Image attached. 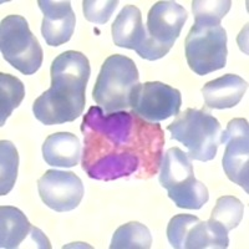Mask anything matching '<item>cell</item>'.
<instances>
[{"instance_id":"obj_7","label":"cell","mask_w":249,"mask_h":249,"mask_svg":"<svg viewBox=\"0 0 249 249\" xmlns=\"http://www.w3.org/2000/svg\"><path fill=\"white\" fill-rule=\"evenodd\" d=\"M186 59L191 70L204 76L227 64V33L221 24L195 23L184 41Z\"/></svg>"},{"instance_id":"obj_15","label":"cell","mask_w":249,"mask_h":249,"mask_svg":"<svg viewBox=\"0 0 249 249\" xmlns=\"http://www.w3.org/2000/svg\"><path fill=\"white\" fill-rule=\"evenodd\" d=\"M81 156L79 137L71 132H56L46 137L43 143V157L49 166L74 167Z\"/></svg>"},{"instance_id":"obj_1","label":"cell","mask_w":249,"mask_h":249,"mask_svg":"<svg viewBox=\"0 0 249 249\" xmlns=\"http://www.w3.org/2000/svg\"><path fill=\"white\" fill-rule=\"evenodd\" d=\"M82 170L90 178L113 181L137 173L150 178L162 162L163 131L127 111L106 113L92 106L82 120Z\"/></svg>"},{"instance_id":"obj_12","label":"cell","mask_w":249,"mask_h":249,"mask_svg":"<svg viewBox=\"0 0 249 249\" xmlns=\"http://www.w3.org/2000/svg\"><path fill=\"white\" fill-rule=\"evenodd\" d=\"M37 5L44 14L41 34L46 44L60 46L68 43L75 30L76 17L70 1L39 0Z\"/></svg>"},{"instance_id":"obj_9","label":"cell","mask_w":249,"mask_h":249,"mask_svg":"<svg viewBox=\"0 0 249 249\" xmlns=\"http://www.w3.org/2000/svg\"><path fill=\"white\" fill-rule=\"evenodd\" d=\"M181 106V92L160 81L140 84L131 99V112L152 124L177 116Z\"/></svg>"},{"instance_id":"obj_22","label":"cell","mask_w":249,"mask_h":249,"mask_svg":"<svg viewBox=\"0 0 249 249\" xmlns=\"http://www.w3.org/2000/svg\"><path fill=\"white\" fill-rule=\"evenodd\" d=\"M232 1L230 0H193L192 12L195 23L221 24L228 14Z\"/></svg>"},{"instance_id":"obj_24","label":"cell","mask_w":249,"mask_h":249,"mask_svg":"<svg viewBox=\"0 0 249 249\" xmlns=\"http://www.w3.org/2000/svg\"><path fill=\"white\" fill-rule=\"evenodd\" d=\"M197 221H199V218L191 214H177L171 218L167 226V239L172 248L183 249L184 238Z\"/></svg>"},{"instance_id":"obj_23","label":"cell","mask_w":249,"mask_h":249,"mask_svg":"<svg viewBox=\"0 0 249 249\" xmlns=\"http://www.w3.org/2000/svg\"><path fill=\"white\" fill-rule=\"evenodd\" d=\"M117 5V0H84L82 12L85 19L91 23L105 24L113 14Z\"/></svg>"},{"instance_id":"obj_6","label":"cell","mask_w":249,"mask_h":249,"mask_svg":"<svg viewBox=\"0 0 249 249\" xmlns=\"http://www.w3.org/2000/svg\"><path fill=\"white\" fill-rule=\"evenodd\" d=\"M0 50L4 59L24 75L35 74L43 65V49L25 18L20 15H8L1 20Z\"/></svg>"},{"instance_id":"obj_18","label":"cell","mask_w":249,"mask_h":249,"mask_svg":"<svg viewBox=\"0 0 249 249\" xmlns=\"http://www.w3.org/2000/svg\"><path fill=\"white\" fill-rule=\"evenodd\" d=\"M152 235L150 230L140 222H128L119 227L112 235L111 249H150Z\"/></svg>"},{"instance_id":"obj_17","label":"cell","mask_w":249,"mask_h":249,"mask_svg":"<svg viewBox=\"0 0 249 249\" xmlns=\"http://www.w3.org/2000/svg\"><path fill=\"white\" fill-rule=\"evenodd\" d=\"M230 244L228 232L211 222L197 221L184 238L183 249H226Z\"/></svg>"},{"instance_id":"obj_2","label":"cell","mask_w":249,"mask_h":249,"mask_svg":"<svg viewBox=\"0 0 249 249\" xmlns=\"http://www.w3.org/2000/svg\"><path fill=\"white\" fill-rule=\"evenodd\" d=\"M50 75V89L33 104L34 116L46 126L75 121L85 108L91 75L89 59L79 51H65L54 59Z\"/></svg>"},{"instance_id":"obj_13","label":"cell","mask_w":249,"mask_h":249,"mask_svg":"<svg viewBox=\"0 0 249 249\" xmlns=\"http://www.w3.org/2000/svg\"><path fill=\"white\" fill-rule=\"evenodd\" d=\"M111 33L115 45L135 50L140 55L147 39L140 9L135 5L124 6L113 21Z\"/></svg>"},{"instance_id":"obj_11","label":"cell","mask_w":249,"mask_h":249,"mask_svg":"<svg viewBox=\"0 0 249 249\" xmlns=\"http://www.w3.org/2000/svg\"><path fill=\"white\" fill-rule=\"evenodd\" d=\"M40 198L56 212L75 210L84 197V184L79 176L70 171L49 170L37 181Z\"/></svg>"},{"instance_id":"obj_19","label":"cell","mask_w":249,"mask_h":249,"mask_svg":"<svg viewBox=\"0 0 249 249\" xmlns=\"http://www.w3.org/2000/svg\"><path fill=\"white\" fill-rule=\"evenodd\" d=\"M25 97L24 84L10 74H0V126L5 124L6 119L21 104Z\"/></svg>"},{"instance_id":"obj_3","label":"cell","mask_w":249,"mask_h":249,"mask_svg":"<svg viewBox=\"0 0 249 249\" xmlns=\"http://www.w3.org/2000/svg\"><path fill=\"white\" fill-rule=\"evenodd\" d=\"M136 64L124 55L115 54L104 61L92 90V99L104 112L126 111L140 85Z\"/></svg>"},{"instance_id":"obj_16","label":"cell","mask_w":249,"mask_h":249,"mask_svg":"<svg viewBox=\"0 0 249 249\" xmlns=\"http://www.w3.org/2000/svg\"><path fill=\"white\" fill-rule=\"evenodd\" d=\"M33 226L23 212L15 207H0V247L14 249L28 237Z\"/></svg>"},{"instance_id":"obj_4","label":"cell","mask_w":249,"mask_h":249,"mask_svg":"<svg viewBox=\"0 0 249 249\" xmlns=\"http://www.w3.org/2000/svg\"><path fill=\"white\" fill-rule=\"evenodd\" d=\"M167 130L172 140L186 146L191 160L207 162L217 155L221 144V124L204 108H187L179 112Z\"/></svg>"},{"instance_id":"obj_10","label":"cell","mask_w":249,"mask_h":249,"mask_svg":"<svg viewBox=\"0 0 249 249\" xmlns=\"http://www.w3.org/2000/svg\"><path fill=\"white\" fill-rule=\"evenodd\" d=\"M221 143H226L223 170L228 179L249 192V126L246 119H233L221 132Z\"/></svg>"},{"instance_id":"obj_5","label":"cell","mask_w":249,"mask_h":249,"mask_svg":"<svg viewBox=\"0 0 249 249\" xmlns=\"http://www.w3.org/2000/svg\"><path fill=\"white\" fill-rule=\"evenodd\" d=\"M159 179L178 208L199 210L210 199L208 188L196 179L191 159L178 147L170 148L162 157Z\"/></svg>"},{"instance_id":"obj_14","label":"cell","mask_w":249,"mask_h":249,"mask_svg":"<svg viewBox=\"0 0 249 249\" xmlns=\"http://www.w3.org/2000/svg\"><path fill=\"white\" fill-rule=\"evenodd\" d=\"M248 84L241 76L227 74L207 82L202 88L204 104L208 108H232L237 106L247 92Z\"/></svg>"},{"instance_id":"obj_8","label":"cell","mask_w":249,"mask_h":249,"mask_svg":"<svg viewBox=\"0 0 249 249\" xmlns=\"http://www.w3.org/2000/svg\"><path fill=\"white\" fill-rule=\"evenodd\" d=\"M187 12L176 1H157L147 14V39L140 53L142 59L155 61L164 55L178 39L186 23Z\"/></svg>"},{"instance_id":"obj_20","label":"cell","mask_w":249,"mask_h":249,"mask_svg":"<svg viewBox=\"0 0 249 249\" xmlns=\"http://www.w3.org/2000/svg\"><path fill=\"white\" fill-rule=\"evenodd\" d=\"M243 213L244 206L237 197L223 196V197H219L215 202L210 221L222 227L227 232H230L241 223Z\"/></svg>"},{"instance_id":"obj_21","label":"cell","mask_w":249,"mask_h":249,"mask_svg":"<svg viewBox=\"0 0 249 249\" xmlns=\"http://www.w3.org/2000/svg\"><path fill=\"white\" fill-rule=\"evenodd\" d=\"M19 155L10 141H0V195L5 196L13 190L18 177Z\"/></svg>"}]
</instances>
